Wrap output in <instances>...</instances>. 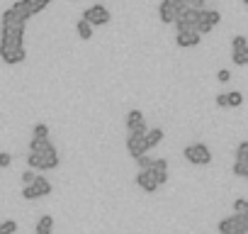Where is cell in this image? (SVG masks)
<instances>
[{
	"label": "cell",
	"mask_w": 248,
	"mask_h": 234,
	"mask_svg": "<svg viewBox=\"0 0 248 234\" xmlns=\"http://www.w3.org/2000/svg\"><path fill=\"white\" fill-rule=\"evenodd\" d=\"M22 198H25V200H37V193L32 190V185H25V188H22Z\"/></svg>",
	"instance_id": "836d02e7"
},
{
	"label": "cell",
	"mask_w": 248,
	"mask_h": 234,
	"mask_svg": "<svg viewBox=\"0 0 248 234\" xmlns=\"http://www.w3.org/2000/svg\"><path fill=\"white\" fill-rule=\"evenodd\" d=\"M243 5H248V0H243Z\"/></svg>",
	"instance_id": "8d00e7d4"
},
{
	"label": "cell",
	"mask_w": 248,
	"mask_h": 234,
	"mask_svg": "<svg viewBox=\"0 0 248 234\" xmlns=\"http://www.w3.org/2000/svg\"><path fill=\"white\" fill-rule=\"evenodd\" d=\"M127 154H129L134 161H137L139 156L149 154L146 139H144V137H139V134H129V137H127Z\"/></svg>",
	"instance_id": "9c48e42d"
},
{
	"label": "cell",
	"mask_w": 248,
	"mask_h": 234,
	"mask_svg": "<svg viewBox=\"0 0 248 234\" xmlns=\"http://www.w3.org/2000/svg\"><path fill=\"white\" fill-rule=\"evenodd\" d=\"M139 122H144V112H141V110H137V107H134V110H129V112H127V130H129V127H134V125H139Z\"/></svg>",
	"instance_id": "ffe728a7"
},
{
	"label": "cell",
	"mask_w": 248,
	"mask_h": 234,
	"mask_svg": "<svg viewBox=\"0 0 248 234\" xmlns=\"http://www.w3.org/2000/svg\"><path fill=\"white\" fill-rule=\"evenodd\" d=\"M233 156H236V161H243V159L248 156V139L241 142V144L236 147V154H233Z\"/></svg>",
	"instance_id": "cb8c5ba5"
},
{
	"label": "cell",
	"mask_w": 248,
	"mask_h": 234,
	"mask_svg": "<svg viewBox=\"0 0 248 234\" xmlns=\"http://www.w3.org/2000/svg\"><path fill=\"white\" fill-rule=\"evenodd\" d=\"M134 183H137L144 193H151V195L161 188V185L156 183V178H154V173H151L149 168H146V171H139V173H137V178H134Z\"/></svg>",
	"instance_id": "8fae6325"
},
{
	"label": "cell",
	"mask_w": 248,
	"mask_h": 234,
	"mask_svg": "<svg viewBox=\"0 0 248 234\" xmlns=\"http://www.w3.org/2000/svg\"><path fill=\"white\" fill-rule=\"evenodd\" d=\"M217 107H229V100H226V93H219V95H217Z\"/></svg>",
	"instance_id": "e575fe53"
},
{
	"label": "cell",
	"mask_w": 248,
	"mask_h": 234,
	"mask_svg": "<svg viewBox=\"0 0 248 234\" xmlns=\"http://www.w3.org/2000/svg\"><path fill=\"white\" fill-rule=\"evenodd\" d=\"M51 232H54V217H51V215H42V217L37 219L34 234H51Z\"/></svg>",
	"instance_id": "2e32d148"
},
{
	"label": "cell",
	"mask_w": 248,
	"mask_h": 234,
	"mask_svg": "<svg viewBox=\"0 0 248 234\" xmlns=\"http://www.w3.org/2000/svg\"><path fill=\"white\" fill-rule=\"evenodd\" d=\"M15 232H17V222H15V219L0 222V234H15Z\"/></svg>",
	"instance_id": "603a6c76"
},
{
	"label": "cell",
	"mask_w": 248,
	"mask_h": 234,
	"mask_svg": "<svg viewBox=\"0 0 248 234\" xmlns=\"http://www.w3.org/2000/svg\"><path fill=\"white\" fill-rule=\"evenodd\" d=\"M197 15H200V10H195V8H185V10L178 15V20L173 22L175 30H195V25H197Z\"/></svg>",
	"instance_id": "30bf717a"
},
{
	"label": "cell",
	"mask_w": 248,
	"mask_h": 234,
	"mask_svg": "<svg viewBox=\"0 0 248 234\" xmlns=\"http://www.w3.org/2000/svg\"><path fill=\"white\" fill-rule=\"evenodd\" d=\"M226 100H229V107H241V105H243V95H241V90H231V93H226Z\"/></svg>",
	"instance_id": "7402d4cb"
},
{
	"label": "cell",
	"mask_w": 248,
	"mask_h": 234,
	"mask_svg": "<svg viewBox=\"0 0 248 234\" xmlns=\"http://www.w3.org/2000/svg\"><path fill=\"white\" fill-rule=\"evenodd\" d=\"M37 3H42L44 8H49V5H51V0H37Z\"/></svg>",
	"instance_id": "d590c367"
},
{
	"label": "cell",
	"mask_w": 248,
	"mask_h": 234,
	"mask_svg": "<svg viewBox=\"0 0 248 234\" xmlns=\"http://www.w3.org/2000/svg\"><path fill=\"white\" fill-rule=\"evenodd\" d=\"M137 164H139V171H146V168H151V164H154V156H139L137 159Z\"/></svg>",
	"instance_id": "484cf974"
},
{
	"label": "cell",
	"mask_w": 248,
	"mask_h": 234,
	"mask_svg": "<svg viewBox=\"0 0 248 234\" xmlns=\"http://www.w3.org/2000/svg\"><path fill=\"white\" fill-rule=\"evenodd\" d=\"M248 207V200H243V198H236L233 200V212H243Z\"/></svg>",
	"instance_id": "1f68e13d"
},
{
	"label": "cell",
	"mask_w": 248,
	"mask_h": 234,
	"mask_svg": "<svg viewBox=\"0 0 248 234\" xmlns=\"http://www.w3.org/2000/svg\"><path fill=\"white\" fill-rule=\"evenodd\" d=\"M183 10H185V5L180 3V0H161V5H158V17H161V22L173 25Z\"/></svg>",
	"instance_id": "5b68a950"
},
{
	"label": "cell",
	"mask_w": 248,
	"mask_h": 234,
	"mask_svg": "<svg viewBox=\"0 0 248 234\" xmlns=\"http://www.w3.org/2000/svg\"><path fill=\"white\" fill-rule=\"evenodd\" d=\"M180 3H183L185 8H195V10H202L207 0H180Z\"/></svg>",
	"instance_id": "4316f807"
},
{
	"label": "cell",
	"mask_w": 248,
	"mask_h": 234,
	"mask_svg": "<svg viewBox=\"0 0 248 234\" xmlns=\"http://www.w3.org/2000/svg\"><path fill=\"white\" fill-rule=\"evenodd\" d=\"M221 22V13L219 10H200V15H197V25H195V32L200 34V37H204V34H209L217 25Z\"/></svg>",
	"instance_id": "277c9868"
},
{
	"label": "cell",
	"mask_w": 248,
	"mask_h": 234,
	"mask_svg": "<svg viewBox=\"0 0 248 234\" xmlns=\"http://www.w3.org/2000/svg\"><path fill=\"white\" fill-rule=\"evenodd\" d=\"M34 176H37V173H34L32 168H30V171H25V173H22V185H32Z\"/></svg>",
	"instance_id": "d6a6232c"
},
{
	"label": "cell",
	"mask_w": 248,
	"mask_h": 234,
	"mask_svg": "<svg viewBox=\"0 0 248 234\" xmlns=\"http://www.w3.org/2000/svg\"><path fill=\"white\" fill-rule=\"evenodd\" d=\"M25 20L17 17L10 10H5L0 15V42L3 44H15V47H22V39H25Z\"/></svg>",
	"instance_id": "7a4b0ae2"
},
{
	"label": "cell",
	"mask_w": 248,
	"mask_h": 234,
	"mask_svg": "<svg viewBox=\"0 0 248 234\" xmlns=\"http://www.w3.org/2000/svg\"><path fill=\"white\" fill-rule=\"evenodd\" d=\"M151 168H154V171H168V161H166V159H154Z\"/></svg>",
	"instance_id": "f1b7e54d"
},
{
	"label": "cell",
	"mask_w": 248,
	"mask_h": 234,
	"mask_svg": "<svg viewBox=\"0 0 248 234\" xmlns=\"http://www.w3.org/2000/svg\"><path fill=\"white\" fill-rule=\"evenodd\" d=\"M231 61H233L236 66H248V47L233 49V51H231Z\"/></svg>",
	"instance_id": "ac0fdd59"
},
{
	"label": "cell",
	"mask_w": 248,
	"mask_h": 234,
	"mask_svg": "<svg viewBox=\"0 0 248 234\" xmlns=\"http://www.w3.org/2000/svg\"><path fill=\"white\" fill-rule=\"evenodd\" d=\"M13 13L27 22L30 17H34V13H32V0H17V3L13 5Z\"/></svg>",
	"instance_id": "4fadbf2b"
},
{
	"label": "cell",
	"mask_w": 248,
	"mask_h": 234,
	"mask_svg": "<svg viewBox=\"0 0 248 234\" xmlns=\"http://www.w3.org/2000/svg\"><path fill=\"white\" fill-rule=\"evenodd\" d=\"M243 47H248V39H246L243 34H236V37L231 39V51H233V49H243Z\"/></svg>",
	"instance_id": "d4e9b609"
},
{
	"label": "cell",
	"mask_w": 248,
	"mask_h": 234,
	"mask_svg": "<svg viewBox=\"0 0 248 234\" xmlns=\"http://www.w3.org/2000/svg\"><path fill=\"white\" fill-rule=\"evenodd\" d=\"M32 190L37 193V198H44V195L51 193V183L46 181V176H34V181H32Z\"/></svg>",
	"instance_id": "9a60e30c"
},
{
	"label": "cell",
	"mask_w": 248,
	"mask_h": 234,
	"mask_svg": "<svg viewBox=\"0 0 248 234\" xmlns=\"http://www.w3.org/2000/svg\"><path fill=\"white\" fill-rule=\"evenodd\" d=\"M13 164V156L8 151H0V168H8Z\"/></svg>",
	"instance_id": "f546056e"
},
{
	"label": "cell",
	"mask_w": 248,
	"mask_h": 234,
	"mask_svg": "<svg viewBox=\"0 0 248 234\" xmlns=\"http://www.w3.org/2000/svg\"><path fill=\"white\" fill-rule=\"evenodd\" d=\"M149 132V127H146V122H139V125H134V127H129V134H139V137H144Z\"/></svg>",
	"instance_id": "83f0119b"
},
{
	"label": "cell",
	"mask_w": 248,
	"mask_h": 234,
	"mask_svg": "<svg viewBox=\"0 0 248 234\" xmlns=\"http://www.w3.org/2000/svg\"><path fill=\"white\" fill-rule=\"evenodd\" d=\"M202 42V37L195 32V30H178V37H175V44L183 47V49H192Z\"/></svg>",
	"instance_id": "7c38bea8"
},
{
	"label": "cell",
	"mask_w": 248,
	"mask_h": 234,
	"mask_svg": "<svg viewBox=\"0 0 248 234\" xmlns=\"http://www.w3.org/2000/svg\"><path fill=\"white\" fill-rule=\"evenodd\" d=\"M233 176L248 178V156H246L243 161H233Z\"/></svg>",
	"instance_id": "44dd1931"
},
{
	"label": "cell",
	"mask_w": 248,
	"mask_h": 234,
	"mask_svg": "<svg viewBox=\"0 0 248 234\" xmlns=\"http://www.w3.org/2000/svg\"><path fill=\"white\" fill-rule=\"evenodd\" d=\"M246 234H248V224H246Z\"/></svg>",
	"instance_id": "74e56055"
},
{
	"label": "cell",
	"mask_w": 248,
	"mask_h": 234,
	"mask_svg": "<svg viewBox=\"0 0 248 234\" xmlns=\"http://www.w3.org/2000/svg\"><path fill=\"white\" fill-rule=\"evenodd\" d=\"M219 234H246V222L238 215L224 217L219 222Z\"/></svg>",
	"instance_id": "ba28073f"
},
{
	"label": "cell",
	"mask_w": 248,
	"mask_h": 234,
	"mask_svg": "<svg viewBox=\"0 0 248 234\" xmlns=\"http://www.w3.org/2000/svg\"><path fill=\"white\" fill-rule=\"evenodd\" d=\"M76 32H78V37H80V39H90V37H93V25H90V22H85V20L80 17V20L76 22Z\"/></svg>",
	"instance_id": "e0dca14e"
},
{
	"label": "cell",
	"mask_w": 248,
	"mask_h": 234,
	"mask_svg": "<svg viewBox=\"0 0 248 234\" xmlns=\"http://www.w3.org/2000/svg\"><path fill=\"white\" fill-rule=\"evenodd\" d=\"M163 137H166V132L161 130V127H154V130H149L146 134H144V139H146V147H149V151L151 149H156L161 142H163Z\"/></svg>",
	"instance_id": "5bb4252c"
},
{
	"label": "cell",
	"mask_w": 248,
	"mask_h": 234,
	"mask_svg": "<svg viewBox=\"0 0 248 234\" xmlns=\"http://www.w3.org/2000/svg\"><path fill=\"white\" fill-rule=\"evenodd\" d=\"M73 3H76V0H73Z\"/></svg>",
	"instance_id": "f35d334b"
},
{
	"label": "cell",
	"mask_w": 248,
	"mask_h": 234,
	"mask_svg": "<svg viewBox=\"0 0 248 234\" xmlns=\"http://www.w3.org/2000/svg\"><path fill=\"white\" fill-rule=\"evenodd\" d=\"M32 139H37V142H46V139H49V127H46L44 122L34 125V130H32Z\"/></svg>",
	"instance_id": "d6986e66"
},
{
	"label": "cell",
	"mask_w": 248,
	"mask_h": 234,
	"mask_svg": "<svg viewBox=\"0 0 248 234\" xmlns=\"http://www.w3.org/2000/svg\"><path fill=\"white\" fill-rule=\"evenodd\" d=\"M183 156H185L192 166H209V164H212V151H209V147L202 144V142L187 144V147L183 149Z\"/></svg>",
	"instance_id": "3957f363"
},
{
	"label": "cell",
	"mask_w": 248,
	"mask_h": 234,
	"mask_svg": "<svg viewBox=\"0 0 248 234\" xmlns=\"http://www.w3.org/2000/svg\"><path fill=\"white\" fill-rule=\"evenodd\" d=\"M0 59H3L5 64L15 66V64H22L27 59V51L25 47H15V44H3L0 42Z\"/></svg>",
	"instance_id": "52a82bcc"
},
{
	"label": "cell",
	"mask_w": 248,
	"mask_h": 234,
	"mask_svg": "<svg viewBox=\"0 0 248 234\" xmlns=\"http://www.w3.org/2000/svg\"><path fill=\"white\" fill-rule=\"evenodd\" d=\"M217 81H219V83H229V81H231V71H229V68H221V71L217 73Z\"/></svg>",
	"instance_id": "4dcf8cb0"
},
{
	"label": "cell",
	"mask_w": 248,
	"mask_h": 234,
	"mask_svg": "<svg viewBox=\"0 0 248 234\" xmlns=\"http://www.w3.org/2000/svg\"><path fill=\"white\" fill-rule=\"evenodd\" d=\"M83 20L90 22L93 27H102V25H107L112 20V15H109V10L105 5H93V8L83 10Z\"/></svg>",
	"instance_id": "8992f818"
},
{
	"label": "cell",
	"mask_w": 248,
	"mask_h": 234,
	"mask_svg": "<svg viewBox=\"0 0 248 234\" xmlns=\"http://www.w3.org/2000/svg\"><path fill=\"white\" fill-rule=\"evenodd\" d=\"M27 164H30L32 171H34V168H37V171H54V168L59 166V151H56V147L51 144V139H46V142L32 139V142H30Z\"/></svg>",
	"instance_id": "6da1fadb"
}]
</instances>
